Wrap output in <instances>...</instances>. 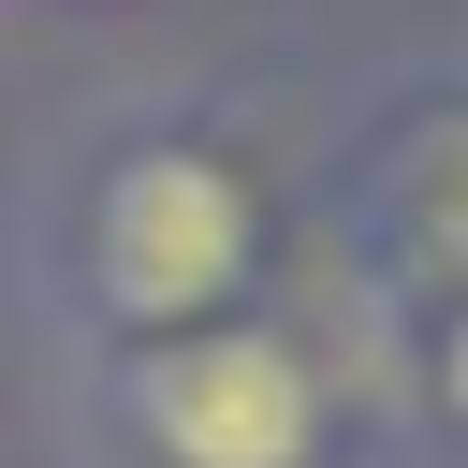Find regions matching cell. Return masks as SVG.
Instances as JSON below:
<instances>
[{
	"label": "cell",
	"instance_id": "cell-2",
	"mask_svg": "<svg viewBox=\"0 0 468 468\" xmlns=\"http://www.w3.org/2000/svg\"><path fill=\"white\" fill-rule=\"evenodd\" d=\"M102 424L132 439V468H336L351 395L292 322L234 307L205 336L102 351Z\"/></svg>",
	"mask_w": 468,
	"mask_h": 468
},
{
	"label": "cell",
	"instance_id": "cell-1",
	"mask_svg": "<svg viewBox=\"0 0 468 468\" xmlns=\"http://www.w3.org/2000/svg\"><path fill=\"white\" fill-rule=\"evenodd\" d=\"M58 278H73V322L102 351H161V336H205L263 292V205L219 146L190 132H132L88 161L73 190V234H58Z\"/></svg>",
	"mask_w": 468,
	"mask_h": 468
},
{
	"label": "cell",
	"instance_id": "cell-3",
	"mask_svg": "<svg viewBox=\"0 0 468 468\" xmlns=\"http://www.w3.org/2000/svg\"><path fill=\"white\" fill-rule=\"evenodd\" d=\"M410 366H424V410H439V424H453V439H468V307H439V322H424V351H410Z\"/></svg>",
	"mask_w": 468,
	"mask_h": 468
}]
</instances>
